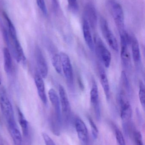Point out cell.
Masks as SVG:
<instances>
[{
    "label": "cell",
    "instance_id": "13",
    "mask_svg": "<svg viewBox=\"0 0 145 145\" xmlns=\"http://www.w3.org/2000/svg\"><path fill=\"white\" fill-rule=\"evenodd\" d=\"M48 95L49 99L55 110L56 119L61 123L60 104L58 95L54 89H49Z\"/></svg>",
    "mask_w": 145,
    "mask_h": 145
},
{
    "label": "cell",
    "instance_id": "8",
    "mask_svg": "<svg viewBox=\"0 0 145 145\" xmlns=\"http://www.w3.org/2000/svg\"><path fill=\"white\" fill-rule=\"evenodd\" d=\"M75 127L81 145H90L88 131L84 122L80 118H77L75 121Z\"/></svg>",
    "mask_w": 145,
    "mask_h": 145
},
{
    "label": "cell",
    "instance_id": "25",
    "mask_svg": "<svg viewBox=\"0 0 145 145\" xmlns=\"http://www.w3.org/2000/svg\"><path fill=\"white\" fill-rule=\"evenodd\" d=\"M89 124L91 127L93 137L94 138V139H97V138H98L99 133L98 128L93 119L90 117L89 118Z\"/></svg>",
    "mask_w": 145,
    "mask_h": 145
},
{
    "label": "cell",
    "instance_id": "29",
    "mask_svg": "<svg viewBox=\"0 0 145 145\" xmlns=\"http://www.w3.org/2000/svg\"><path fill=\"white\" fill-rule=\"evenodd\" d=\"M42 135L46 145H56L53 140L47 134L43 133Z\"/></svg>",
    "mask_w": 145,
    "mask_h": 145
},
{
    "label": "cell",
    "instance_id": "15",
    "mask_svg": "<svg viewBox=\"0 0 145 145\" xmlns=\"http://www.w3.org/2000/svg\"><path fill=\"white\" fill-rule=\"evenodd\" d=\"M83 33L86 43L91 51L94 50V43L91 33V28L89 24L86 20L83 19L82 25Z\"/></svg>",
    "mask_w": 145,
    "mask_h": 145
},
{
    "label": "cell",
    "instance_id": "17",
    "mask_svg": "<svg viewBox=\"0 0 145 145\" xmlns=\"http://www.w3.org/2000/svg\"><path fill=\"white\" fill-rule=\"evenodd\" d=\"M99 76L100 83L106 96V99L109 100L110 95V84L105 71L102 68L99 69Z\"/></svg>",
    "mask_w": 145,
    "mask_h": 145
},
{
    "label": "cell",
    "instance_id": "26",
    "mask_svg": "<svg viewBox=\"0 0 145 145\" xmlns=\"http://www.w3.org/2000/svg\"><path fill=\"white\" fill-rule=\"evenodd\" d=\"M68 6L70 10L73 12H76L79 8L77 0H68Z\"/></svg>",
    "mask_w": 145,
    "mask_h": 145
},
{
    "label": "cell",
    "instance_id": "7",
    "mask_svg": "<svg viewBox=\"0 0 145 145\" xmlns=\"http://www.w3.org/2000/svg\"><path fill=\"white\" fill-rule=\"evenodd\" d=\"M59 54L61 60L62 70L64 72L65 77L70 84H72L74 81V76L73 68L70 59L65 53L61 52Z\"/></svg>",
    "mask_w": 145,
    "mask_h": 145
},
{
    "label": "cell",
    "instance_id": "24",
    "mask_svg": "<svg viewBox=\"0 0 145 145\" xmlns=\"http://www.w3.org/2000/svg\"><path fill=\"white\" fill-rule=\"evenodd\" d=\"M115 133L116 139L118 145H126L125 139L122 133L117 127H115Z\"/></svg>",
    "mask_w": 145,
    "mask_h": 145
},
{
    "label": "cell",
    "instance_id": "19",
    "mask_svg": "<svg viewBox=\"0 0 145 145\" xmlns=\"http://www.w3.org/2000/svg\"><path fill=\"white\" fill-rule=\"evenodd\" d=\"M131 42L134 61L136 63H138L140 60V49L138 41L134 37H131Z\"/></svg>",
    "mask_w": 145,
    "mask_h": 145
},
{
    "label": "cell",
    "instance_id": "27",
    "mask_svg": "<svg viewBox=\"0 0 145 145\" xmlns=\"http://www.w3.org/2000/svg\"><path fill=\"white\" fill-rule=\"evenodd\" d=\"M37 4L45 16L47 15V9L44 0H36Z\"/></svg>",
    "mask_w": 145,
    "mask_h": 145
},
{
    "label": "cell",
    "instance_id": "22",
    "mask_svg": "<svg viewBox=\"0 0 145 145\" xmlns=\"http://www.w3.org/2000/svg\"><path fill=\"white\" fill-rule=\"evenodd\" d=\"M52 61L53 66L56 72L59 74L61 73L62 72V67L60 54L57 53L54 54L53 55Z\"/></svg>",
    "mask_w": 145,
    "mask_h": 145
},
{
    "label": "cell",
    "instance_id": "5",
    "mask_svg": "<svg viewBox=\"0 0 145 145\" xmlns=\"http://www.w3.org/2000/svg\"><path fill=\"white\" fill-rule=\"evenodd\" d=\"M100 25L103 35L110 46L114 51L118 52L119 46L117 40L111 30L107 21L104 18L100 19Z\"/></svg>",
    "mask_w": 145,
    "mask_h": 145
},
{
    "label": "cell",
    "instance_id": "21",
    "mask_svg": "<svg viewBox=\"0 0 145 145\" xmlns=\"http://www.w3.org/2000/svg\"><path fill=\"white\" fill-rule=\"evenodd\" d=\"M18 113L19 122L22 129L23 135L25 137H28L29 133L28 122L25 118L23 113L19 109L18 110Z\"/></svg>",
    "mask_w": 145,
    "mask_h": 145
},
{
    "label": "cell",
    "instance_id": "9",
    "mask_svg": "<svg viewBox=\"0 0 145 145\" xmlns=\"http://www.w3.org/2000/svg\"><path fill=\"white\" fill-rule=\"evenodd\" d=\"M35 57L38 67V72L43 78H46L48 73V67L41 48L38 46H37L35 49Z\"/></svg>",
    "mask_w": 145,
    "mask_h": 145
},
{
    "label": "cell",
    "instance_id": "1",
    "mask_svg": "<svg viewBox=\"0 0 145 145\" xmlns=\"http://www.w3.org/2000/svg\"><path fill=\"white\" fill-rule=\"evenodd\" d=\"M0 106L8 127L16 125L13 109L4 88L0 89Z\"/></svg>",
    "mask_w": 145,
    "mask_h": 145
},
{
    "label": "cell",
    "instance_id": "6",
    "mask_svg": "<svg viewBox=\"0 0 145 145\" xmlns=\"http://www.w3.org/2000/svg\"><path fill=\"white\" fill-rule=\"evenodd\" d=\"M95 42L96 51L99 57L105 67L106 68H109L111 62L112 56L110 52L99 37H95Z\"/></svg>",
    "mask_w": 145,
    "mask_h": 145
},
{
    "label": "cell",
    "instance_id": "16",
    "mask_svg": "<svg viewBox=\"0 0 145 145\" xmlns=\"http://www.w3.org/2000/svg\"><path fill=\"white\" fill-rule=\"evenodd\" d=\"M12 42L14 53L17 62L25 65L26 63V58L18 40L17 39L14 40H12Z\"/></svg>",
    "mask_w": 145,
    "mask_h": 145
},
{
    "label": "cell",
    "instance_id": "20",
    "mask_svg": "<svg viewBox=\"0 0 145 145\" xmlns=\"http://www.w3.org/2000/svg\"><path fill=\"white\" fill-rule=\"evenodd\" d=\"M4 58V69L7 73H10L12 68V57L9 50L7 48H4L3 50Z\"/></svg>",
    "mask_w": 145,
    "mask_h": 145
},
{
    "label": "cell",
    "instance_id": "31",
    "mask_svg": "<svg viewBox=\"0 0 145 145\" xmlns=\"http://www.w3.org/2000/svg\"><path fill=\"white\" fill-rule=\"evenodd\" d=\"M1 78H0V85H1Z\"/></svg>",
    "mask_w": 145,
    "mask_h": 145
},
{
    "label": "cell",
    "instance_id": "10",
    "mask_svg": "<svg viewBox=\"0 0 145 145\" xmlns=\"http://www.w3.org/2000/svg\"><path fill=\"white\" fill-rule=\"evenodd\" d=\"M90 101L93 106L95 112V116L97 120H99L100 117V109L98 87L94 80L93 81L92 88L90 91Z\"/></svg>",
    "mask_w": 145,
    "mask_h": 145
},
{
    "label": "cell",
    "instance_id": "18",
    "mask_svg": "<svg viewBox=\"0 0 145 145\" xmlns=\"http://www.w3.org/2000/svg\"><path fill=\"white\" fill-rule=\"evenodd\" d=\"M8 127L14 145H22V136L17 124Z\"/></svg>",
    "mask_w": 145,
    "mask_h": 145
},
{
    "label": "cell",
    "instance_id": "11",
    "mask_svg": "<svg viewBox=\"0 0 145 145\" xmlns=\"http://www.w3.org/2000/svg\"><path fill=\"white\" fill-rule=\"evenodd\" d=\"M58 92L60 107L62 112L67 118L70 112V105L65 89L61 84L59 85Z\"/></svg>",
    "mask_w": 145,
    "mask_h": 145
},
{
    "label": "cell",
    "instance_id": "12",
    "mask_svg": "<svg viewBox=\"0 0 145 145\" xmlns=\"http://www.w3.org/2000/svg\"><path fill=\"white\" fill-rule=\"evenodd\" d=\"M84 19L88 22L90 27L95 28L97 25L98 16L95 7L91 4L86 5L84 10Z\"/></svg>",
    "mask_w": 145,
    "mask_h": 145
},
{
    "label": "cell",
    "instance_id": "2",
    "mask_svg": "<svg viewBox=\"0 0 145 145\" xmlns=\"http://www.w3.org/2000/svg\"><path fill=\"white\" fill-rule=\"evenodd\" d=\"M109 8L119 32L124 29V15L121 5L115 0H110Z\"/></svg>",
    "mask_w": 145,
    "mask_h": 145
},
{
    "label": "cell",
    "instance_id": "14",
    "mask_svg": "<svg viewBox=\"0 0 145 145\" xmlns=\"http://www.w3.org/2000/svg\"><path fill=\"white\" fill-rule=\"evenodd\" d=\"M35 82L40 99L44 105H47V99L45 91L44 81L43 78L38 71L36 72L35 74Z\"/></svg>",
    "mask_w": 145,
    "mask_h": 145
},
{
    "label": "cell",
    "instance_id": "4",
    "mask_svg": "<svg viewBox=\"0 0 145 145\" xmlns=\"http://www.w3.org/2000/svg\"><path fill=\"white\" fill-rule=\"evenodd\" d=\"M121 42V56L122 61L124 65L129 66L130 63V54L129 50L128 45L131 42V36L125 31L119 32Z\"/></svg>",
    "mask_w": 145,
    "mask_h": 145
},
{
    "label": "cell",
    "instance_id": "23",
    "mask_svg": "<svg viewBox=\"0 0 145 145\" xmlns=\"http://www.w3.org/2000/svg\"><path fill=\"white\" fill-rule=\"evenodd\" d=\"M139 97L140 101L141 103V105L144 108L145 104V86L143 81H140L139 83Z\"/></svg>",
    "mask_w": 145,
    "mask_h": 145
},
{
    "label": "cell",
    "instance_id": "28",
    "mask_svg": "<svg viewBox=\"0 0 145 145\" xmlns=\"http://www.w3.org/2000/svg\"><path fill=\"white\" fill-rule=\"evenodd\" d=\"M135 138L136 145H144L142 135L140 132L138 131L135 132Z\"/></svg>",
    "mask_w": 145,
    "mask_h": 145
},
{
    "label": "cell",
    "instance_id": "30",
    "mask_svg": "<svg viewBox=\"0 0 145 145\" xmlns=\"http://www.w3.org/2000/svg\"><path fill=\"white\" fill-rule=\"evenodd\" d=\"M52 3L53 7L54 9L56 10L58 7V0H52Z\"/></svg>",
    "mask_w": 145,
    "mask_h": 145
},
{
    "label": "cell",
    "instance_id": "3",
    "mask_svg": "<svg viewBox=\"0 0 145 145\" xmlns=\"http://www.w3.org/2000/svg\"><path fill=\"white\" fill-rule=\"evenodd\" d=\"M128 95L125 92L120 91L119 102L121 108V117L123 121V127L130 125L133 113L132 107L128 99Z\"/></svg>",
    "mask_w": 145,
    "mask_h": 145
}]
</instances>
